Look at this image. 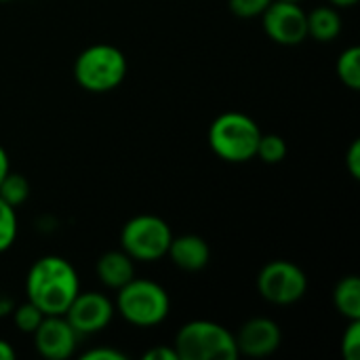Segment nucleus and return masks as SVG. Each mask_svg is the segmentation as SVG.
Here are the masks:
<instances>
[{"label": "nucleus", "instance_id": "39448f33", "mask_svg": "<svg viewBox=\"0 0 360 360\" xmlns=\"http://www.w3.org/2000/svg\"><path fill=\"white\" fill-rule=\"evenodd\" d=\"M179 360H236L238 348L234 333L213 321H190L186 323L173 342Z\"/></svg>", "mask_w": 360, "mask_h": 360}, {"label": "nucleus", "instance_id": "5701e85b", "mask_svg": "<svg viewBox=\"0 0 360 360\" xmlns=\"http://www.w3.org/2000/svg\"><path fill=\"white\" fill-rule=\"evenodd\" d=\"M82 360H127V354L116 350V348H105V346H99V348H91L82 354Z\"/></svg>", "mask_w": 360, "mask_h": 360}, {"label": "nucleus", "instance_id": "2eb2a0df", "mask_svg": "<svg viewBox=\"0 0 360 360\" xmlns=\"http://www.w3.org/2000/svg\"><path fill=\"white\" fill-rule=\"evenodd\" d=\"M333 306L346 321L360 319V278L356 274L344 276L333 289Z\"/></svg>", "mask_w": 360, "mask_h": 360}, {"label": "nucleus", "instance_id": "20e7f679", "mask_svg": "<svg viewBox=\"0 0 360 360\" xmlns=\"http://www.w3.org/2000/svg\"><path fill=\"white\" fill-rule=\"evenodd\" d=\"M127 57L114 44H91L74 61V78L80 89L101 95L122 84L127 78Z\"/></svg>", "mask_w": 360, "mask_h": 360}, {"label": "nucleus", "instance_id": "ddd939ff", "mask_svg": "<svg viewBox=\"0 0 360 360\" xmlns=\"http://www.w3.org/2000/svg\"><path fill=\"white\" fill-rule=\"evenodd\" d=\"M95 272H97V278L103 287L118 291L131 278H135V262L122 249L108 251L97 259Z\"/></svg>", "mask_w": 360, "mask_h": 360}, {"label": "nucleus", "instance_id": "7ed1b4c3", "mask_svg": "<svg viewBox=\"0 0 360 360\" xmlns=\"http://www.w3.org/2000/svg\"><path fill=\"white\" fill-rule=\"evenodd\" d=\"M259 137V124L243 112H224L209 127V148L217 158L232 165L253 160Z\"/></svg>", "mask_w": 360, "mask_h": 360}, {"label": "nucleus", "instance_id": "b1692460", "mask_svg": "<svg viewBox=\"0 0 360 360\" xmlns=\"http://www.w3.org/2000/svg\"><path fill=\"white\" fill-rule=\"evenodd\" d=\"M346 167H348V173L352 175V179H359L360 177V139H354L348 154H346Z\"/></svg>", "mask_w": 360, "mask_h": 360}, {"label": "nucleus", "instance_id": "f3484780", "mask_svg": "<svg viewBox=\"0 0 360 360\" xmlns=\"http://www.w3.org/2000/svg\"><path fill=\"white\" fill-rule=\"evenodd\" d=\"M0 198L11 207H21L30 198V181L21 173L8 171V175L0 181Z\"/></svg>", "mask_w": 360, "mask_h": 360}, {"label": "nucleus", "instance_id": "393cba45", "mask_svg": "<svg viewBox=\"0 0 360 360\" xmlns=\"http://www.w3.org/2000/svg\"><path fill=\"white\" fill-rule=\"evenodd\" d=\"M143 360H179L177 356V352H175V348L173 346H154V348H150L146 354H143Z\"/></svg>", "mask_w": 360, "mask_h": 360}, {"label": "nucleus", "instance_id": "412c9836", "mask_svg": "<svg viewBox=\"0 0 360 360\" xmlns=\"http://www.w3.org/2000/svg\"><path fill=\"white\" fill-rule=\"evenodd\" d=\"M342 356L344 360H359L360 356V319L348 321V327L342 335Z\"/></svg>", "mask_w": 360, "mask_h": 360}, {"label": "nucleus", "instance_id": "6ab92c4d", "mask_svg": "<svg viewBox=\"0 0 360 360\" xmlns=\"http://www.w3.org/2000/svg\"><path fill=\"white\" fill-rule=\"evenodd\" d=\"M19 224H17V211L6 200L0 198V253L8 251L17 240Z\"/></svg>", "mask_w": 360, "mask_h": 360}, {"label": "nucleus", "instance_id": "f257e3e1", "mask_svg": "<svg viewBox=\"0 0 360 360\" xmlns=\"http://www.w3.org/2000/svg\"><path fill=\"white\" fill-rule=\"evenodd\" d=\"M78 291L80 276L76 268L61 255H44L36 259L27 270V302H32L44 316L65 314Z\"/></svg>", "mask_w": 360, "mask_h": 360}, {"label": "nucleus", "instance_id": "f8f14e48", "mask_svg": "<svg viewBox=\"0 0 360 360\" xmlns=\"http://www.w3.org/2000/svg\"><path fill=\"white\" fill-rule=\"evenodd\" d=\"M167 257L184 272H200L209 266L211 249L209 243L198 234H181L173 236Z\"/></svg>", "mask_w": 360, "mask_h": 360}, {"label": "nucleus", "instance_id": "c756f323", "mask_svg": "<svg viewBox=\"0 0 360 360\" xmlns=\"http://www.w3.org/2000/svg\"><path fill=\"white\" fill-rule=\"evenodd\" d=\"M289 2H302V0H289Z\"/></svg>", "mask_w": 360, "mask_h": 360}, {"label": "nucleus", "instance_id": "9b49d317", "mask_svg": "<svg viewBox=\"0 0 360 360\" xmlns=\"http://www.w3.org/2000/svg\"><path fill=\"white\" fill-rule=\"evenodd\" d=\"M234 342L238 348V356L249 359H266L272 356L283 344V331L276 321L268 316L249 319L238 333H234Z\"/></svg>", "mask_w": 360, "mask_h": 360}, {"label": "nucleus", "instance_id": "1a4fd4ad", "mask_svg": "<svg viewBox=\"0 0 360 360\" xmlns=\"http://www.w3.org/2000/svg\"><path fill=\"white\" fill-rule=\"evenodd\" d=\"M114 302L99 291H78L65 310V319L78 335H95L114 321Z\"/></svg>", "mask_w": 360, "mask_h": 360}, {"label": "nucleus", "instance_id": "f03ea898", "mask_svg": "<svg viewBox=\"0 0 360 360\" xmlns=\"http://www.w3.org/2000/svg\"><path fill=\"white\" fill-rule=\"evenodd\" d=\"M116 314L139 329L158 327L171 312V297L167 289L148 278H131L116 291Z\"/></svg>", "mask_w": 360, "mask_h": 360}, {"label": "nucleus", "instance_id": "7c9ffc66", "mask_svg": "<svg viewBox=\"0 0 360 360\" xmlns=\"http://www.w3.org/2000/svg\"><path fill=\"white\" fill-rule=\"evenodd\" d=\"M0 2H11V0H0Z\"/></svg>", "mask_w": 360, "mask_h": 360}, {"label": "nucleus", "instance_id": "dca6fc26", "mask_svg": "<svg viewBox=\"0 0 360 360\" xmlns=\"http://www.w3.org/2000/svg\"><path fill=\"white\" fill-rule=\"evenodd\" d=\"M335 74L344 86L350 91L360 89V49L359 46H348L340 53L335 61Z\"/></svg>", "mask_w": 360, "mask_h": 360}, {"label": "nucleus", "instance_id": "4468645a", "mask_svg": "<svg viewBox=\"0 0 360 360\" xmlns=\"http://www.w3.org/2000/svg\"><path fill=\"white\" fill-rule=\"evenodd\" d=\"M342 34V15L335 6H316L308 13V36L316 42H333Z\"/></svg>", "mask_w": 360, "mask_h": 360}, {"label": "nucleus", "instance_id": "cd10ccee", "mask_svg": "<svg viewBox=\"0 0 360 360\" xmlns=\"http://www.w3.org/2000/svg\"><path fill=\"white\" fill-rule=\"evenodd\" d=\"M15 356H17L15 348L6 340H0V360H15Z\"/></svg>", "mask_w": 360, "mask_h": 360}, {"label": "nucleus", "instance_id": "aec40b11", "mask_svg": "<svg viewBox=\"0 0 360 360\" xmlns=\"http://www.w3.org/2000/svg\"><path fill=\"white\" fill-rule=\"evenodd\" d=\"M11 316H13V323H15L17 331L25 333V335H32V333L38 329L40 321L44 319V314H42V312H40L32 302L19 304V306L15 304V308H13Z\"/></svg>", "mask_w": 360, "mask_h": 360}, {"label": "nucleus", "instance_id": "a878e982", "mask_svg": "<svg viewBox=\"0 0 360 360\" xmlns=\"http://www.w3.org/2000/svg\"><path fill=\"white\" fill-rule=\"evenodd\" d=\"M13 308H15V300L11 295H6L4 291H0V319L11 316Z\"/></svg>", "mask_w": 360, "mask_h": 360}, {"label": "nucleus", "instance_id": "6e6552de", "mask_svg": "<svg viewBox=\"0 0 360 360\" xmlns=\"http://www.w3.org/2000/svg\"><path fill=\"white\" fill-rule=\"evenodd\" d=\"M262 25L266 36L283 46H297L308 38V13L300 2L272 0L262 13Z\"/></svg>", "mask_w": 360, "mask_h": 360}, {"label": "nucleus", "instance_id": "423d86ee", "mask_svg": "<svg viewBox=\"0 0 360 360\" xmlns=\"http://www.w3.org/2000/svg\"><path fill=\"white\" fill-rule=\"evenodd\" d=\"M173 232L158 215H135L120 230V249L141 264H152L167 257Z\"/></svg>", "mask_w": 360, "mask_h": 360}, {"label": "nucleus", "instance_id": "c85d7f7f", "mask_svg": "<svg viewBox=\"0 0 360 360\" xmlns=\"http://www.w3.org/2000/svg\"><path fill=\"white\" fill-rule=\"evenodd\" d=\"M329 4L335 8H350V6H356L359 0H329Z\"/></svg>", "mask_w": 360, "mask_h": 360}, {"label": "nucleus", "instance_id": "0eeeda50", "mask_svg": "<svg viewBox=\"0 0 360 360\" xmlns=\"http://www.w3.org/2000/svg\"><path fill=\"white\" fill-rule=\"evenodd\" d=\"M257 291L272 306H293L308 291L306 272L287 259L266 264L257 274Z\"/></svg>", "mask_w": 360, "mask_h": 360}, {"label": "nucleus", "instance_id": "4be33fe9", "mask_svg": "<svg viewBox=\"0 0 360 360\" xmlns=\"http://www.w3.org/2000/svg\"><path fill=\"white\" fill-rule=\"evenodd\" d=\"M272 0H228L230 11L240 19L262 17V13L270 6Z\"/></svg>", "mask_w": 360, "mask_h": 360}, {"label": "nucleus", "instance_id": "bb28decb", "mask_svg": "<svg viewBox=\"0 0 360 360\" xmlns=\"http://www.w3.org/2000/svg\"><path fill=\"white\" fill-rule=\"evenodd\" d=\"M8 171H11V160H8V154H6V150L0 146V181L8 175Z\"/></svg>", "mask_w": 360, "mask_h": 360}, {"label": "nucleus", "instance_id": "a211bd4d", "mask_svg": "<svg viewBox=\"0 0 360 360\" xmlns=\"http://www.w3.org/2000/svg\"><path fill=\"white\" fill-rule=\"evenodd\" d=\"M285 156H287V141L281 135H274V133L264 135L262 133L255 158H259L266 165H278L285 160Z\"/></svg>", "mask_w": 360, "mask_h": 360}, {"label": "nucleus", "instance_id": "9d476101", "mask_svg": "<svg viewBox=\"0 0 360 360\" xmlns=\"http://www.w3.org/2000/svg\"><path fill=\"white\" fill-rule=\"evenodd\" d=\"M36 352L46 360H68L78 346V333L72 329L63 314L44 316L32 333Z\"/></svg>", "mask_w": 360, "mask_h": 360}]
</instances>
